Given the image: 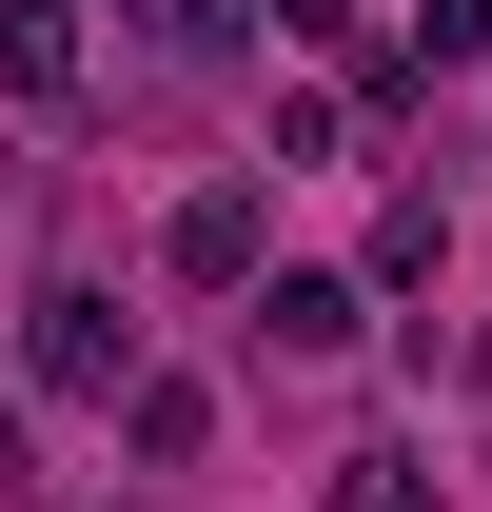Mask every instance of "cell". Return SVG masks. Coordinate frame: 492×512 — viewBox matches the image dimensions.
<instances>
[{"instance_id":"6da1fadb","label":"cell","mask_w":492,"mask_h":512,"mask_svg":"<svg viewBox=\"0 0 492 512\" xmlns=\"http://www.w3.org/2000/svg\"><path fill=\"white\" fill-rule=\"evenodd\" d=\"M158 276H178V296H256V276H276V197H256V178H197L178 217H158Z\"/></svg>"},{"instance_id":"7a4b0ae2","label":"cell","mask_w":492,"mask_h":512,"mask_svg":"<svg viewBox=\"0 0 492 512\" xmlns=\"http://www.w3.org/2000/svg\"><path fill=\"white\" fill-rule=\"evenodd\" d=\"M20 375H40V394H138V316L99 296V276H60L40 335H20Z\"/></svg>"},{"instance_id":"3957f363","label":"cell","mask_w":492,"mask_h":512,"mask_svg":"<svg viewBox=\"0 0 492 512\" xmlns=\"http://www.w3.org/2000/svg\"><path fill=\"white\" fill-rule=\"evenodd\" d=\"M79 60H99V40H79V0H0V99H20V119H60Z\"/></svg>"},{"instance_id":"277c9868","label":"cell","mask_w":492,"mask_h":512,"mask_svg":"<svg viewBox=\"0 0 492 512\" xmlns=\"http://www.w3.org/2000/svg\"><path fill=\"white\" fill-rule=\"evenodd\" d=\"M256 335H276V355H355V335H374V276H256Z\"/></svg>"},{"instance_id":"5b68a950","label":"cell","mask_w":492,"mask_h":512,"mask_svg":"<svg viewBox=\"0 0 492 512\" xmlns=\"http://www.w3.org/2000/svg\"><path fill=\"white\" fill-rule=\"evenodd\" d=\"M119 434L178 473V453H217V394H197V375H138V394H119Z\"/></svg>"},{"instance_id":"8992f818","label":"cell","mask_w":492,"mask_h":512,"mask_svg":"<svg viewBox=\"0 0 492 512\" xmlns=\"http://www.w3.org/2000/svg\"><path fill=\"white\" fill-rule=\"evenodd\" d=\"M433 256H453V217H433V197H394V217H374V256H355V276H374V296H433Z\"/></svg>"},{"instance_id":"52a82bcc","label":"cell","mask_w":492,"mask_h":512,"mask_svg":"<svg viewBox=\"0 0 492 512\" xmlns=\"http://www.w3.org/2000/svg\"><path fill=\"white\" fill-rule=\"evenodd\" d=\"M335 512H433V453H414V434H374V453H335Z\"/></svg>"},{"instance_id":"ba28073f","label":"cell","mask_w":492,"mask_h":512,"mask_svg":"<svg viewBox=\"0 0 492 512\" xmlns=\"http://www.w3.org/2000/svg\"><path fill=\"white\" fill-rule=\"evenodd\" d=\"M414 60L453 79V60H492V0H414Z\"/></svg>"},{"instance_id":"9c48e42d","label":"cell","mask_w":492,"mask_h":512,"mask_svg":"<svg viewBox=\"0 0 492 512\" xmlns=\"http://www.w3.org/2000/svg\"><path fill=\"white\" fill-rule=\"evenodd\" d=\"M276 40H355V0H276Z\"/></svg>"},{"instance_id":"30bf717a","label":"cell","mask_w":492,"mask_h":512,"mask_svg":"<svg viewBox=\"0 0 492 512\" xmlns=\"http://www.w3.org/2000/svg\"><path fill=\"white\" fill-rule=\"evenodd\" d=\"M0 493H40V473H20V394H0Z\"/></svg>"}]
</instances>
